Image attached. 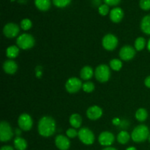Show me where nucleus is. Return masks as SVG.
<instances>
[{"label": "nucleus", "instance_id": "nucleus-1", "mask_svg": "<svg viewBox=\"0 0 150 150\" xmlns=\"http://www.w3.org/2000/svg\"><path fill=\"white\" fill-rule=\"evenodd\" d=\"M56 122L52 117L44 116L39 120L38 126V133L43 137H50L56 131Z\"/></svg>", "mask_w": 150, "mask_h": 150}, {"label": "nucleus", "instance_id": "nucleus-2", "mask_svg": "<svg viewBox=\"0 0 150 150\" xmlns=\"http://www.w3.org/2000/svg\"><path fill=\"white\" fill-rule=\"evenodd\" d=\"M150 133L148 127L145 125H139L133 129L131 139L136 143H142L149 139Z\"/></svg>", "mask_w": 150, "mask_h": 150}, {"label": "nucleus", "instance_id": "nucleus-3", "mask_svg": "<svg viewBox=\"0 0 150 150\" xmlns=\"http://www.w3.org/2000/svg\"><path fill=\"white\" fill-rule=\"evenodd\" d=\"M35 40L32 35L24 33L18 37L16 40V44L19 48L23 50L30 49L35 45Z\"/></svg>", "mask_w": 150, "mask_h": 150}, {"label": "nucleus", "instance_id": "nucleus-4", "mask_svg": "<svg viewBox=\"0 0 150 150\" xmlns=\"http://www.w3.org/2000/svg\"><path fill=\"white\" fill-rule=\"evenodd\" d=\"M95 76L100 83H105L111 77V70L106 64H100L95 70Z\"/></svg>", "mask_w": 150, "mask_h": 150}, {"label": "nucleus", "instance_id": "nucleus-5", "mask_svg": "<svg viewBox=\"0 0 150 150\" xmlns=\"http://www.w3.org/2000/svg\"><path fill=\"white\" fill-rule=\"evenodd\" d=\"M78 136L79 140L85 145H92L95 142V135L93 132L87 127L81 128L79 131Z\"/></svg>", "mask_w": 150, "mask_h": 150}, {"label": "nucleus", "instance_id": "nucleus-6", "mask_svg": "<svg viewBox=\"0 0 150 150\" xmlns=\"http://www.w3.org/2000/svg\"><path fill=\"white\" fill-rule=\"evenodd\" d=\"M13 137V131L11 126L7 122L2 121L0 124V140L1 142H7Z\"/></svg>", "mask_w": 150, "mask_h": 150}, {"label": "nucleus", "instance_id": "nucleus-7", "mask_svg": "<svg viewBox=\"0 0 150 150\" xmlns=\"http://www.w3.org/2000/svg\"><path fill=\"white\" fill-rule=\"evenodd\" d=\"M103 47L107 51H113L118 45V39L112 34H107L102 40Z\"/></svg>", "mask_w": 150, "mask_h": 150}, {"label": "nucleus", "instance_id": "nucleus-8", "mask_svg": "<svg viewBox=\"0 0 150 150\" xmlns=\"http://www.w3.org/2000/svg\"><path fill=\"white\" fill-rule=\"evenodd\" d=\"M82 86H83V83L80 79L76 77H73L69 79L66 81L65 89L69 93L74 94L79 92L82 88Z\"/></svg>", "mask_w": 150, "mask_h": 150}, {"label": "nucleus", "instance_id": "nucleus-9", "mask_svg": "<svg viewBox=\"0 0 150 150\" xmlns=\"http://www.w3.org/2000/svg\"><path fill=\"white\" fill-rule=\"evenodd\" d=\"M18 125L23 131H29L33 126V120L28 114H22L18 119Z\"/></svg>", "mask_w": 150, "mask_h": 150}, {"label": "nucleus", "instance_id": "nucleus-10", "mask_svg": "<svg viewBox=\"0 0 150 150\" xmlns=\"http://www.w3.org/2000/svg\"><path fill=\"white\" fill-rule=\"evenodd\" d=\"M114 140H115V137H114V134L108 131L103 132L98 137V142H99L101 146H105V147L111 146L114 144Z\"/></svg>", "mask_w": 150, "mask_h": 150}, {"label": "nucleus", "instance_id": "nucleus-11", "mask_svg": "<svg viewBox=\"0 0 150 150\" xmlns=\"http://www.w3.org/2000/svg\"><path fill=\"white\" fill-rule=\"evenodd\" d=\"M20 32L19 26L15 23H8L4 25L3 33L4 36L8 38H13L17 36Z\"/></svg>", "mask_w": 150, "mask_h": 150}, {"label": "nucleus", "instance_id": "nucleus-12", "mask_svg": "<svg viewBox=\"0 0 150 150\" xmlns=\"http://www.w3.org/2000/svg\"><path fill=\"white\" fill-rule=\"evenodd\" d=\"M136 49L130 45H125L120 49V57L124 61H130L136 56Z\"/></svg>", "mask_w": 150, "mask_h": 150}, {"label": "nucleus", "instance_id": "nucleus-13", "mask_svg": "<svg viewBox=\"0 0 150 150\" xmlns=\"http://www.w3.org/2000/svg\"><path fill=\"white\" fill-rule=\"evenodd\" d=\"M55 145L59 150H67L70 146V142L68 137L58 135L55 139Z\"/></svg>", "mask_w": 150, "mask_h": 150}, {"label": "nucleus", "instance_id": "nucleus-14", "mask_svg": "<svg viewBox=\"0 0 150 150\" xmlns=\"http://www.w3.org/2000/svg\"><path fill=\"white\" fill-rule=\"evenodd\" d=\"M103 115V110L98 105H92L86 110V117L91 120H97Z\"/></svg>", "mask_w": 150, "mask_h": 150}, {"label": "nucleus", "instance_id": "nucleus-15", "mask_svg": "<svg viewBox=\"0 0 150 150\" xmlns=\"http://www.w3.org/2000/svg\"><path fill=\"white\" fill-rule=\"evenodd\" d=\"M110 19L112 22L115 23H118L121 21L124 17V12L121 7H114L110 11L109 13Z\"/></svg>", "mask_w": 150, "mask_h": 150}, {"label": "nucleus", "instance_id": "nucleus-16", "mask_svg": "<svg viewBox=\"0 0 150 150\" xmlns=\"http://www.w3.org/2000/svg\"><path fill=\"white\" fill-rule=\"evenodd\" d=\"M3 70L7 74L13 75L16 73L18 70V65L13 59L6 60L3 64Z\"/></svg>", "mask_w": 150, "mask_h": 150}, {"label": "nucleus", "instance_id": "nucleus-17", "mask_svg": "<svg viewBox=\"0 0 150 150\" xmlns=\"http://www.w3.org/2000/svg\"><path fill=\"white\" fill-rule=\"evenodd\" d=\"M35 4L37 8L40 11H47L51 5V0H35Z\"/></svg>", "mask_w": 150, "mask_h": 150}, {"label": "nucleus", "instance_id": "nucleus-18", "mask_svg": "<svg viewBox=\"0 0 150 150\" xmlns=\"http://www.w3.org/2000/svg\"><path fill=\"white\" fill-rule=\"evenodd\" d=\"M94 75V70L89 66H85L81 70L80 76L83 80L88 81L92 79Z\"/></svg>", "mask_w": 150, "mask_h": 150}, {"label": "nucleus", "instance_id": "nucleus-19", "mask_svg": "<svg viewBox=\"0 0 150 150\" xmlns=\"http://www.w3.org/2000/svg\"><path fill=\"white\" fill-rule=\"evenodd\" d=\"M141 29L144 34L150 35V15H146L142 19Z\"/></svg>", "mask_w": 150, "mask_h": 150}, {"label": "nucleus", "instance_id": "nucleus-20", "mask_svg": "<svg viewBox=\"0 0 150 150\" xmlns=\"http://www.w3.org/2000/svg\"><path fill=\"white\" fill-rule=\"evenodd\" d=\"M69 122L70 124L73 128L77 129L81 126L82 124V118L79 114H72L69 119Z\"/></svg>", "mask_w": 150, "mask_h": 150}, {"label": "nucleus", "instance_id": "nucleus-21", "mask_svg": "<svg viewBox=\"0 0 150 150\" xmlns=\"http://www.w3.org/2000/svg\"><path fill=\"white\" fill-rule=\"evenodd\" d=\"M14 146L16 150H26L27 148V142L23 138L17 136L14 140Z\"/></svg>", "mask_w": 150, "mask_h": 150}, {"label": "nucleus", "instance_id": "nucleus-22", "mask_svg": "<svg viewBox=\"0 0 150 150\" xmlns=\"http://www.w3.org/2000/svg\"><path fill=\"white\" fill-rule=\"evenodd\" d=\"M19 54V48L17 45H10L6 50V55L10 59L16 58Z\"/></svg>", "mask_w": 150, "mask_h": 150}, {"label": "nucleus", "instance_id": "nucleus-23", "mask_svg": "<svg viewBox=\"0 0 150 150\" xmlns=\"http://www.w3.org/2000/svg\"><path fill=\"white\" fill-rule=\"evenodd\" d=\"M130 137H131V136H130L128 132L122 130V131L120 132L119 134L117 135V142L121 144H126L130 141Z\"/></svg>", "mask_w": 150, "mask_h": 150}, {"label": "nucleus", "instance_id": "nucleus-24", "mask_svg": "<svg viewBox=\"0 0 150 150\" xmlns=\"http://www.w3.org/2000/svg\"><path fill=\"white\" fill-rule=\"evenodd\" d=\"M135 117H136V119L138 121L140 122H144L147 119L148 112L145 108H139L136 111V114H135Z\"/></svg>", "mask_w": 150, "mask_h": 150}, {"label": "nucleus", "instance_id": "nucleus-25", "mask_svg": "<svg viewBox=\"0 0 150 150\" xmlns=\"http://www.w3.org/2000/svg\"><path fill=\"white\" fill-rule=\"evenodd\" d=\"M146 44L147 43H146L145 38H143V37H139V38H138L136 40V41H135V49H136V51H142L143 49H144Z\"/></svg>", "mask_w": 150, "mask_h": 150}, {"label": "nucleus", "instance_id": "nucleus-26", "mask_svg": "<svg viewBox=\"0 0 150 150\" xmlns=\"http://www.w3.org/2000/svg\"><path fill=\"white\" fill-rule=\"evenodd\" d=\"M110 67L114 71H120L122 67V62L118 59H113L110 61Z\"/></svg>", "mask_w": 150, "mask_h": 150}, {"label": "nucleus", "instance_id": "nucleus-27", "mask_svg": "<svg viewBox=\"0 0 150 150\" xmlns=\"http://www.w3.org/2000/svg\"><path fill=\"white\" fill-rule=\"evenodd\" d=\"M72 0H53V4L58 8H64L71 3Z\"/></svg>", "mask_w": 150, "mask_h": 150}, {"label": "nucleus", "instance_id": "nucleus-28", "mask_svg": "<svg viewBox=\"0 0 150 150\" xmlns=\"http://www.w3.org/2000/svg\"><path fill=\"white\" fill-rule=\"evenodd\" d=\"M82 89L86 93H91L95 90V84L91 81H86L83 83Z\"/></svg>", "mask_w": 150, "mask_h": 150}, {"label": "nucleus", "instance_id": "nucleus-29", "mask_svg": "<svg viewBox=\"0 0 150 150\" xmlns=\"http://www.w3.org/2000/svg\"><path fill=\"white\" fill-rule=\"evenodd\" d=\"M32 21L29 18H24L21 21V27L23 30L27 31L32 28Z\"/></svg>", "mask_w": 150, "mask_h": 150}, {"label": "nucleus", "instance_id": "nucleus-30", "mask_svg": "<svg viewBox=\"0 0 150 150\" xmlns=\"http://www.w3.org/2000/svg\"><path fill=\"white\" fill-rule=\"evenodd\" d=\"M98 12L100 14L103 16H105L110 13L109 6L107 5L106 4H102L98 7Z\"/></svg>", "mask_w": 150, "mask_h": 150}, {"label": "nucleus", "instance_id": "nucleus-31", "mask_svg": "<svg viewBox=\"0 0 150 150\" xmlns=\"http://www.w3.org/2000/svg\"><path fill=\"white\" fill-rule=\"evenodd\" d=\"M139 6L141 9L144 11H148L150 10V0H140Z\"/></svg>", "mask_w": 150, "mask_h": 150}, {"label": "nucleus", "instance_id": "nucleus-32", "mask_svg": "<svg viewBox=\"0 0 150 150\" xmlns=\"http://www.w3.org/2000/svg\"><path fill=\"white\" fill-rule=\"evenodd\" d=\"M78 134H79V132L75 128H69L66 131V135L69 139H74L76 136H78Z\"/></svg>", "mask_w": 150, "mask_h": 150}, {"label": "nucleus", "instance_id": "nucleus-33", "mask_svg": "<svg viewBox=\"0 0 150 150\" xmlns=\"http://www.w3.org/2000/svg\"><path fill=\"white\" fill-rule=\"evenodd\" d=\"M104 4L108 6H117L120 3L121 0H103Z\"/></svg>", "mask_w": 150, "mask_h": 150}, {"label": "nucleus", "instance_id": "nucleus-34", "mask_svg": "<svg viewBox=\"0 0 150 150\" xmlns=\"http://www.w3.org/2000/svg\"><path fill=\"white\" fill-rule=\"evenodd\" d=\"M144 84L147 88L150 89V76H147L144 80Z\"/></svg>", "mask_w": 150, "mask_h": 150}, {"label": "nucleus", "instance_id": "nucleus-35", "mask_svg": "<svg viewBox=\"0 0 150 150\" xmlns=\"http://www.w3.org/2000/svg\"><path fill=\"white\" fill-rule=\"evenodd\" d=\"M0 150H14V149L10 146H3Z\"/></svg>", "mask_w": 150, "mask_h": 150}, {"label": "nucleus", "instance_id": "nucleus-36", "mask_svg": "<svg viewBox=\"0 0 150 150\" xmlns=\"http://www.w3.org/2000/svg\"><path fill=\"white\" fill-rule=\"evenodd\" d=\"M103 150H117L116 148L112 147V146H107V147H105Z\"/></svg>", "mask_w": 150, "mask_h": 150}, {"label": "nucleus", "instance_id": "nucleus-37", "mask_svg": "<svg viewBox=\"0 0 150 150\" xmlns=\"http://www.w3.org/2000/svg\"><path fill=\"white\" fill-rule=\"evenodd\" d=\"M113 123H114V125H120V120H119V119H114V120H113Z\"/></svg>", "mask_w": 150, "mask_h": 150}, {"label": "nucleus", "instance_id": "nucleus-38", "mask_svg": "<svg viewBox=\"0 0 150 150\" xmlns=\"http://www.w3.org/2000/svg\"><path fill=\"white\" fill-rule=\"evenodd\" d=\"M146 47H147L148 51H149L150 52V39L149 40V41L147 42V44H146Z\"/></svg>", "mask_w": 150, "mask_h": 150}, {"label": "nucleus", "instance_id": "nucleus-39", "mask_svg": "<svg viewBox=\"0 0 150 150\" xmlns=\"http://www.w3.org/2000/svg\"><path fill=\"white\" fill-rule=\"evenodd\" d=\"M125 150H137V149H136V148L134 147V146H130V147H127Z\"/></svg>", "mask_w": 150, "mask_h": 150}, {"label": "nucleus", "instance_id": "nucleus-40", "mask_svg": "<svg viewBox=\"0 0 150 150\" xmlns=\"http://www.w3.org/2000/svg\"><path fill=\"white\" fill-rule=\"evenodd\" d=\"M16 134H17V136H20L21 135V132L20 131V130H19V129H16Z\"/></svg>", "mask_w": 150, "mask_h": 150}, {"label": "nucleus", "instance_id": "nucleus-41", "mask_svg": "<svg viewBox=\"0 0 150 150\" xmlns=\"http://www.w3.org/2000/svg\"><path fill=\"white\" fill-rule=\"evenodd\" d=\"M148 140H149V143H150V135H149V139H148Z\"/></svg>", "mask_w": 150, "mask_h": 150}, {"label": "nucleus", "instance_id": "nucleus-42", "mask_svg": "<svg viewBox=\"0 0 150 150\" xmlns=\"http://www.w3.org/2000/svg\"><path fill=\"white\" fill-rule=\"evenodd\" d=\"M16 1V0H11V1Z\"/></svg>", "mask_w": 150, "mask_h": 150}]
</instances>
